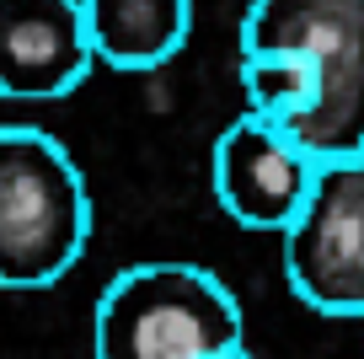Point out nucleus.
Here are the masks:
<instances>
[{"instance_id":"2","label":"nucleus","mask_w":364,"mask_h":359,"mask_svg":"<svg viewBox=\"0 0 364 359\" xmlns=\"http://www.w3.org/2000/svg\"><path fill=\"white\" fill-rule=\"evenodd\" d=\"M91 241V193L54 135L0 124V290H48Z\"/></svg>"},{"instance_id":"5","label":"nucleus","mask_w":364,"mask_h":359,"mask_svg":"<svg viewBox=\"0 0 364 359\" xmlns=\"http://www.w3.org/2000/svg\"><path fill=\"white\" fill-rule=\"evenodd\" d=\"M321 161L289 135L284 124L241 113L236 124L215 140V199L225 214L252 231H279L295 225Z\"/></svg>"},{"instance_id":"9","label":"nucleus","mask_w":364,"mask_h":359,"mask_svg":"<svg viewBox=\"0 0 364 359\" xmlns=\"http://www.w3.org/2000/svg\"><path fill=\"white\" fill-rule=\"evenodd\" d=\"M225 359H252V354H247V348H241V354H225Z\"/></svg>"},{"instance_id":"3","label":"nucleus","mask_w":364,"mask_h":359,"mask_svg":"<svg viewBox=\"0 0 364 359\" xmlns=\"http://www.w3.org/2000/svg\"><path fill=\"white\" fill-rule=\"evenodd\" d=\"M241 54H300L321 97L295 140L316 161L364 150V0H252L236 33Z\"/></svg>"},{"instance_id":"7","label":"nucleus","mask_w":364,"mask_h":359,"mask_svg":"<svg viewBox=\"0 0 364 359\" xmlns=\"http://www.w3.org/2000/svg\"><path fill=\"white\" fill-rule=\"evenodd\" d=\"M80 11L107 70H161L193 33V0H80Z\"/></svg>"},{"instance_id":"1","label":"nucleus","mask_w":364,"mask_h":359,"mask_svg":"<svg viewBox=\"0 0 364 359\" xmlns=\"http://www.w3.org/2000/svg\"><path fill=\"white\" fill-rule=\"evenodd\" d=\"M247 348L236 295L198 263H134L97 301V359H225Z\"/></svg>"},{"instance_id":"8","label":"nucleus","mask_w":364,"mask_h":359,"mask_svg":"<svg viewBox=\"0 0 364 359\" xmlns=\"http://www.w3.org/2000/svg\"><path fill=\"white\" fill-rule=\"evenodd\" d=\"M236 80H241V97H247V113L284 124L289 135L311 118V108H316V97H321L316 70L300 54H241Z\"/></svg>"},{"instance_id":"4","label":"nucleus","mask_w":364,"mask_h":359,"mask_svg":"<svg viewBox=\"0 0 364 359\" xmlns=\"http://www.w3.org/2000/svg\"><path fill=\"white\" fill-rule=\"evenodd\" d=\"M284 279L321 316H364V150L316 167L284 231Z\"/></svg>"},{"instance_id":"6","label":"nucleus","mask_w":364,"mask_h":359,"mask_svg":"<svg viewBox=\"0 0 364 359\" xmlns=\"http://www.w3.org/2000/svg\"><path fill=\"white\" fill-rule=\"evenodd\" d=\"M80 0H0V97L59 102L91 76Z\"/></svg>"}]
</instances>
